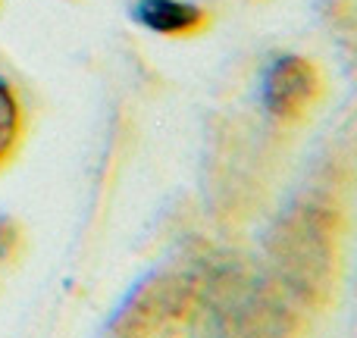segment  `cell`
I'll use <instances>...</instances> for the list:
<instances>
[{
  "instance_id": "obj_1",
  "label": "cell",
  "mask_w": 357,
  "mask_h": 338,
  "mask_svg": "<svg viewBox=\"0 0 357 338\" xmlns=\"http://www.w3.org/2000/svg\"><path fill=\"white\" fill-rule=\"evenodd\" d=\"M326 79L304 54H276L260 72V107L276 125H301L323 100Z\"/></svg>"
},
{
  "instance_id": "obj_4",
  "label": "cell",
  "mask_w": 357,
  "mask_h": 338,
  "mask_svg": "<svg viewBox=\"0 0 357 338\" xmlns=\"http://www.w3.org/2000/svg\"><path fill=\"white\" fill-rule=\"evenodd\" d=\"M25 254V229L16 216L0 213V263H16Z\"/></svg>"
},
{
  "instance_id": "obj_3",
  "label": "cell",
  "mask_w": 357,
  "mask_h": 338,
  "mask_svg": "<svg viewBox=\"0 0 357 338\" xmlns=\"http://www.w3.org/2000/svg\"><path fill=\"white\" fill-rule=\"evenodd\" d=\"M25 135V107L16 85L0 75V169L16 157Z\"/></svg>"
},
{
  "instance_id": "obj_2",
  "label": "cell",
  "mask_w": 357,
  "mask_h": 338,
  "mask_svg": "<svg viewBox=\"0 0 357 338\" xmlns=\"http://www.w3.org/2000/svg\"><path fill=\"white\" fill-rule=\"evenodd\" d=\"M132 19L160 38H195L210 25V13L195 0H135Z\"/></svg>"
}]
</instances>
